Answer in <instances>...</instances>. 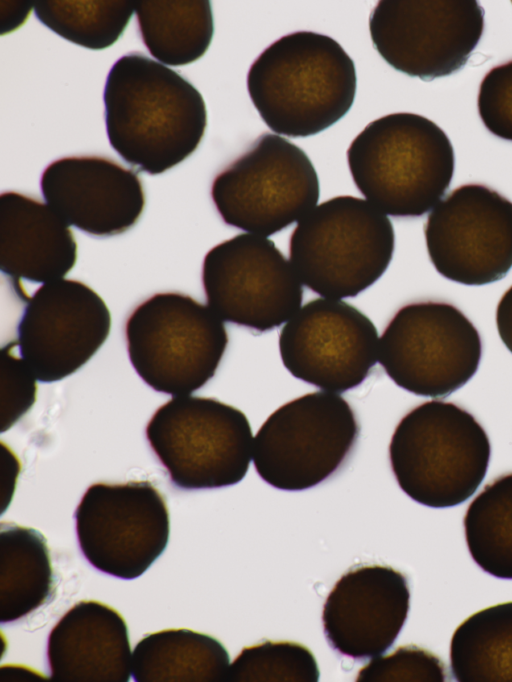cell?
Masks as SVG:
<instances>
[{
	"label": "cell",
	"mask_w": 512,
	"mask_h": 682,
	"mask_svg": "<svg viewBox=\"0 0 512 682\" xmlns=\"http://www.w3.org/2000/svg\"><path fill=\"white\" fill-rule=\"evenodd\" d=\"M103 102L111 147L150 175L189 157L207 126L206 105L194 85L141 52H130L113 64Z\"/></svg>",
	"instance_id": "1"
},
{
	"label": "cell",
	"mask_w": 512,
	"mask_h": 682,
	"mask_svg": "<svg viewBox=\"0 0 512 682\" xmlns=\"http://www.w3.org/2000/svg\"><path fill=\"white\" fill-rule=\"evenodd\" d=\"M353 60L332 37L312 31L282 36L253 62L247 74L250 99L265 124L291 138L318 134L353 105Z\"/></svg>",
	"instance_id": "2"
},
{
	"label": "cell",
	"mask_w": 512,
	"mask_h": 682,
	"mask_svg": "<svg viewBox=\"0 0 512 682\" xmlns=\"http://www.w3.org/2000/svg\"><path fill=\"white\" fill-rule=\"evenodd\" d=\"M347 162L354 184L378 210L394 217H419L449 188L455 155L436 123L400 112L366 125L351 142Z\"/></svg>",
	"instance_id": "3"
},
{
	"label": "cell",
	"mask_w": 512,
	"mask_h": 682,
	"mask_svg": "<svg viewBox=\"0 0 512 682\" xmlns=\"http://www.w3.org/2000/svg\"><path fill=\"white\" fill-rule=\"evenodd\" d=\"M490 455L489 437L476 418L442 400L423 402L406 413L389 444L399 487L431 508L467 501L484 480Z\"/></svg>",
	"instance_id": "4"
},
{
	"label": "cell",
	"mask_w": 512,
	"mask_h": 682,
	"mask_svg": "<svg viewBox=\"0 0 512 682\" xmlns=\"http://www.w3.org/2000/svg\"><path fill=\"white\" fill-rule=\"evenodd\" d=\"M390 219L367 200L336 196L294 228L289 257L300 281L324 298L357 296L387 270L394 253Z\"/></svg>",
	"instance_id": "5"
},
{
	"label": "cell",
	"mask_w": 512,
	"mask_h": 682,
	"mask_svg": "<svg viewBox=\"0 0 512 682\" xmlns=\"http://www.w3.org/2000/svg\"><path fill=\"white\" fill-rule=\"evenodd\" d=\"M130 362L157 392L189 395L216 373L228 344L223 321L189 295L156 293L125 324Z\"/></svg>",
	"instance_id": "6"
},
{
	"label": "cell",
	"mask_w": 512,
	"mask_h": 682,
	"mask_svg": "<svg viewBox=\"0 0 512 682\" xmlns=\"http://www.w3.org/2000/svg\"><path fill=\"white\" fill-rule=\"evenodd\" d=\"M146 438L172 483L186 490L239 483L253 453L246 415L208 397L174 396L154 412Z\"/></svg>",
	"instance_id": "7"
},
{
	"label": "cell",
	"mask_w": 512,
	"mask_h": 682,
	"mask_svg": "<svg viewBox=\"0 0 512 682\" xmlns=\"http://www.w3.org/2000/svg\"><path fill=\"white\" fill-rule=\"evenodd\" d=\"M319 195L307 154L271 133L260 135L211 186L213 203L227 225L264 237L299 222L317 206Z\"/></svg>",
	"instance_id": "8"
},
{
	"label": "cell",
	"mask_w": 512,
	"mask_h": 682,
	"mask_svg": "<svg viewBox=\"0 0 512 682\" xmlns=\"http://www.w3.org/2000/svg\"><path fill=\"white\" fill-rule=\"evenodd\" d=\"M359 425L337 393L304 394L276 409L253 439L258 475L274 488L301 491L331 477L351 453Z\"/></svg>",
	"instance_id": "9"
},
{
	"label": "cell",
	"mask_w": 512,
	"mask_h": 682,
	"mask_svg": "<svg viewBox=\"0 0 512 682\" xmlns=\"http://www.w3.org/2000/svg\"><path fill=\"white\" fill-rule=\"evenodd\" d=\"M481 337L456 306L421 301L401 307L379 339L378 361L389 378L418 396L444 398L477 372Z\"/></svg>",
	"instance_id": "10"
},
{
	"label": "cell",
	"mask_w": 512,
	"mask_h": 682,
	"mask_svg": "<svg viewBox=\"0 0 512 682\" xmlns=\"http://www.w3.org/2000/svg\"><path fill=\"white\" fill-rule=\"evenodd\" d=\"M74 518L85 559L100 572L119 579L140 577L168 544L166 501L146 480L92 484Z\"/></svg>",
	"instance_id": "11"
},
{
	"label": "cell",
	"mask_w": 512,
	"mask_h": 682,
	"mask_svg": "<svg viewBox=\"0 0 512 682\" xmlns=\"http://www.w3.org/2000/svg\"><path fill=\"white\" fill-rule=\"evenodd\" d=\"M207 305L222 320L256 331L272 330L300 308L302 282L290 260L267 237L243 233L205 255Z\"/></svg>",
	"instance_id": "12"
},
{
	"label": "cell",
	"mask_w": 512,
	"mask_h": 682,
	"mask_svg": "<svg viewBox=\"0 0 512 682\" xmlns=\"http://www.w3.org/2000/svg\"><path fill=\"white\" fill-rule=\"evenodd\" d=\"M483 30L484 9L475 0H382L369 18L380 56L424 81L461 69Z\"/></svg>",
	"instance_id": "13"
},
{
	"label": "cell",
	"mask_w": 512,
	"mask_h": 682,
	"mask_svg": "<svg viewBox=\"0 0 512 682\" xmlns=\"http://www.w3.org/2000/svg\"><path fill=\"white\" fill-rule=\"evenodd\" d=\"M424 234L434 268L453 282L490 284L512 268V202L485 185L451 191L428 215Z\"/></svg>",
	"instance_id": "14"
},
{
	"label": "cell",
	"mask_w": 512,
	"mask_h": 682,
	"mask_svg": "<svg viewBox=\"0 0 512 682\" xmlns=\"http://www.w3.org/2000/svg\"><path fill=\"white\" fill-rule=\"evenodd\" d=\"M279 352L297 379L324 391L342 393L359 386L378 361L379 336L373 322L351 304L317 298L283 326Z\"/></svg>",
	"instance_id": "15"
},
{
	"label": "cell",
	"mask_w": 512,
	"mask_h": 682,
	"mask_svg": "<svg viewBox=\"0 0 512 682\" xmlns=\"http://www.w3.org/2000/svg\"><path fill=\"white\" fill-rule=\"evenodd\" d=\"M110 311L88 285L74 279L44 283L20 318V357L40 382L62 380L86 364L106 341Z\"/></svg>",
	"instance_id": "16"
},
{
	"label": "cell",
	"mask_w": 512,
	"mask_h": 682,
	"mask_svg": "<svg viewBox=\"0 0 512 682\" xmlns=\"http://www.w3.org/2000/svg\"><path fill=\"white\" fill-rule=\"evenodd\" d=\"M410 608L408 580L384 565H362L345 572L322 610L330 647L357 660L386 652L402 630Z\"/></svg>",
	"instance_id": "17"
},
{
	"label": "cell",
	"mask_w": 512,
	"mask_h": 682,
	"mask_svg": "<svg viewBox=\"0 0 512 682\" xmlns=\"http://www.w3.org/2000/svg\"><path fill=\"white\" fill-rule=\"evenodd\" d=\"M40 188L46 204L68 226L96 237L129 230L145 207L138 175L102 156L53 161L41 175Z\"/></svg>",
	"instance_id": "18"
},
{
	"label": "cell",
	"mask_w": 512,
	"mask_h": 682,
	"mask_svg": "<svg viewBox=\"0 0 512 682\" xmlns=\"http://www.w3.org/2000/svg\"><path fill=\"white\" fill-rule=\"evenodd\" d=\"M47 661L54 680L129 681L132 652L124 618L105 603L77 602L50 631Z\"/></svg>",
	"instance_id": "19"
},
{
	"label": "cell",
	"mask_w": 512,
	"mask_h": 682,
	"mask_svg": "<svg viewBox=\"0 0 512 682\" xmlns=\"http://www.w3.org/2000/svg\"><path fill=\"white\" fill-rule=\"evenodd\" d=\"M69 226L45 203L8 191L0 196V269L14 280L48 283L75 265Z\"/></svg>",
	"instance_id": "20"
},
{
	"label": "cell",
	"mask_w": 512,
	"mask_h": 682,
	"mask_svg": "<svg viewBox=\"0 0 512 682\" xmlns=\"http://www.w3.org/2000/svg\"><path fill=\"white\" fill-rule=\"evenodd\" d=\"M229 666L220 641L178 628L146 634L133 649L131 673L138 682L225 681Z\"/></svg>",
	"instance_id": "21"
},
{
	"label": "cell",
	"mask_w": 512,
	"mask_h": 682,
	"mask_svg": "<svg viewBox=\"0 0 512 682\" xmlns=\"http://www.w3.org/2000/svg\"><path fill=\"white\" fill-rule=\"evenodd\" d=\"M54 572L47 540L30 527L0 524V622L19 621L54 594Z\"/></svg>",
	"instance_id": "22"
},
{
	"label": "cell",
	"mask_w": 512,
	"mask_h": 682,
	"mask_svg": "<svg viewBox=\"0 0 512 682\" xmlns=\"http://www.w3.org/2000/svg\"><path fill=\"white\" fill-rule=\"evenodd\" d=\"M140 37L149 53L170 66L195 62L208 50L214 33L207 0L135 2Z\"/></svg>",
	"instance_id": "23"
},
{
	"label": "cell",
	"mask_w": 512,
	"mask_h": 682,
	"mask_svg": "<svg viewBox=\"0 0 512 682\" xmlns=\"http://www.w3.org/2000/svg\"><path fill=\"white\" fill-rule=\"evenodd\" d=\"M450 668L460 682H512V601L481 609L458 625Z\"/></svg>",
	"instance_id": "24"
},
{
	"label": "cell",
	"mask_w": 512,
	"mask_h": 682,
	"mask_svg": "<svg viewBox=\"0 0 512 682\" xmlns=\"http://www.w3.org/2000/svg\"><path fill=\"white\" fill-rule=\"evenodd\" d=\"M469 553L486 573L512 580V472L487 483L467 507Z\"/></svg>",
	"instance_id": "25"
},
{
	"label": "cell",
	"mask_w": 512,
	"mask_h": 682,
	"mask_svg": "<svg viewBox=\"0 0 512 682\" xmlns=\"http://www.w3.org/2000/svg\"><path fill=\"white\" fill-rule=\"evenodd\" d=\"M135 2L122 0H41L36 18L60 37L92 50L112 46L123 34Z\"/></svg>",
	"instance_id": "26"
},
{
	"label": "cell",
	"mask_w": 512,
	"mask_h": 682,
	"mask_svg": "<svg viewBox=\"0 0 512 682\" xmlns=\"http://www.w3.org/2000/svg\"><path fill=\"white\" fill-rule=\"evenodd\" d=\"M319 675L316 658L303 644L265 640L241 650L225 681L316 682Z\"/></svg>",
	"instance_id": "27"
},
{
	"label": "cell",
	"mask_w": 512,
	"mask_h": 682,
	"mask_svg": "<svg viewBox=\"0 0 512 682\" xmlns=\"http://www.w3.org/2000/svg\"><path fill=\"white\" fill-rule=\"evenodd\" d=\"M447 677L441 658L417 645H404L371 660L360 669L358 682H441Z\"/></svg>",
	"instance_id": "28"
},
{
	"label": "cell",
	"mask_w": 512,
	"mask_h": 682,
	"mask_svg": "<svg viewBox=\"0 0 512 682\" xmlns=\"http://www.w3.org/2000/svg\"><path fill=\"white\" fill-rule=\"evenodd\" d=\"M16 342L1 350V432L10 429L36 400V377L14 353Z\"/></svg>",
	"instance_id": "29"
},
{
	"label": "cell",
	"mask_w": 512,
	"mask_h": 682,
	"mask_svg": "<svg viewBox=\"0 0 512 682\" xmlns=\"http://www.w3.org/2000/svg\"><path fill=\"white\" fill-rule=\"evenodd\" d=\"M478 113L495 136L512 141V60L497 65L480 83Z\"/></svg>",
	"instance_id": "30"
},
{
	"label": "cell",
	"mask_w": 512,
	"mask_h": 682,
	"mask_svg": "<svg viewBox=\"0 0 512 682\" xmlns=\"http://www.w3.org/2000/svg\"><path fill=\"white\" fill-rule=\"evenodd\" d=\"M496 325L503 344L512 353V285L498 302Z\"/></svg>",
	"instance_id": "31"
}]
</instances>
